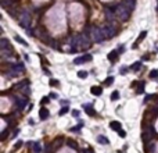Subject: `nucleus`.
<instances>
[{
  "label": "nucleus",
  "mask_w": 158,
  "mask_h": 153,
  "mask_svg": "<svg viewBox=\"0 0 158 153\" xmlns=\"http://www.w3.org/2000/svg\"><path fill=\"white\" fill-rule=\"evenodd\" d=\"M49 24L51 25L54 29L57 28H63L64 27V13L61 10V6H57L54 7L49 14Z\"/></svg>",
  "instance_id": "1"
},
{
  "label": "nucleus",
  "mask_w": 158,
  "mask_h": 153,
  "mask_svg": "<svg viewBox=\"0 0 158 153\" xmlns=\"http://www.w3.org/2000/svg\"><path fill=\"white\" fill-rule=\"evenodd\" d=\"M69 13H71V21H74L75 24L82 21V18H83V10H82L81 6L72 4L69 7Z\"/></svg>",
  "instance_id": "2"
},
{
  "label": "nucleus",
  "mask_w": 158,
  "mask_h": 153,
  "mask_svg": "<svg viewBox=\"0 0 158 153\" xmlns=\"http://www.w3.org/2000/svg\"><path fill=\"white\" fill-rule=\"evenodd\" d=\"M91 35H93V39H94V42H97V43L103 42V40L105 39L104 32H103V29H100V28H96L94 31L91 32Z\"/></svg>",
  "instance_id": "3"
},
{
  "label": "nucleus",
  "mask_w": 158,
  "mask_h": 153,
  "mask_svg": "<svg viewBox=\"0 0 158 153\" xmlns=\"http://www.w3.org/2000/svg\"><path fill=\"white\" fill-rule=\"evenodd\" d=\"M14 104H15V107H17L18 110H22L26 104H28V99L26 97H24V96H20V97H14Z\"/></svg>",
  "instance_id": "4"
},
{
  "label": "nucleus",
  "mask_w": 158,
  "mask_h": 153,
  "mask_svg": "<svg viewBox=\"0 0 158 153\" xmlns=\"http://www.w3.org/2000/svg\"><path fill=\"white\" fill-rule=\"evenodd\" d=\"M154 136V128L151 127V125H147L146 128H144V134H143V139L144 142H150V139Z\"/></svg>",
  "instance_id": "5"
},
{
  "label": "nucleus",
  "mask_w": 158,
  "mask_h": 153,
  "mask_svg": "<svg viewBox=\"0 0 158 153\" xmlns=\"http://www.w3.org/2000/svg\"><path fill=\"white\" fill-rule=\"evenodd\" d=\"M29 22H31V17H29V14L26 11H24V13H22V17H21V21H20V25L24 27V28H28Z\"/></svg>",
  "instance_id": "6"
},
{
  "label": "nucleus",
  "mask_w": 158,
  "mask_h": 153,
  "mask_svg": "<svg viewBox=\"0 0 158 153\" xmlns=\"http://www.w3.org/2000/svg\"><path fill=\"white\" fill-rule=\"evenodd\" d=\"M103 29V32H104L105 38H111V36L115 35V29H114V27H111V25H107V27H104Z\"/></svg>",
  "instance_id": "7"
},
{
  "label": "nucleus",
  "mask_w": 158,
  "mask_h": 153,
  "mask_svg": "<svg viewBox=\"0 0 158 153\" xmlns=\"http://www.w3.org/2000/svg\"><path fill=\"white\" fill-rule=\"evenodd\" d=\"M93 57H91V54H85V56H81V57H76L74 60L75 64H82V63H86V61H90Z\"/></svg>",
  "instance_id": "8"
},
{
  "label": "nucleus",
  "mask_w": 158,
  "mask_h": 153,
  "mask_svg": "<svg viewBox=\"0 0 158 153\" xmlns=\"http://www.w3.org/2000/svg\"><path fill=\"white\" fill-rule=\"evenodd\" d=\"M49 116H50V113L46 107H42V109L39 110V118H40V120H46V118H49Z\"/></svg>",
  "instance_id": "9"
},
{
  "label": "nucleus",
  "mask_w": 158,
  "mask_h": 153,
  "mask_svg": "<svg viewBox=\"0 0 158 153\" xmlns=\"http://www.w3.org/2000/svg\"><path fill=\"white\" fill-rule=\"evenodd\" d=\"M118 56H119V54H118V52H116V50H113V52H110V53H108L107 59H108L111 63H115V61L118 60Z\"/></svg>",
  "instance_id": "10"
},
{
  "label": "nucleus",
  "mask_w": 158,
  "mask_h": 153,
  "mask_svg": "<svg viewBox=\"0 0 158 153\" xmlns=\"http://www.w3.org/2000/svg\"><path fill=\"white\" fill-rule=\"evenodd\" d=\"M110 128L118 132V131H121V129H122V127H121V122H119V121H111V122H110Z\"/></svg>",
  "instance_id": "11"
},
{
  "label": "nucleus",
  "mask_w": 158,
  "mask_h": 153,
  "mask_svg": "<svg viewBox=\"0 0 158 153\" xmlns=\"http://www.w3.org/2000/svg\"><path fill=\"white\" fill-rule=\"evenodd\" d=\"M90 92H91V95H94V96H101L103 89L100 88V86H91Z\"/></svg>",
  "instance_id": "12"
},
{
  "label": "nucleus",
  "mask_w": 158,
  "mask_h": 153,
  "mask_svg": "<svg viewBox=\"0 0 158 153\" xmlns=\"http://www.w3.org/2000/svg\"><path fill=\"white\" fill-rule=\"evenodd\" d=\"M83 107H85V111H86L88 116H96V111H94V109H93L91 104H85Z\"/></svg>",
  "instance_id": "13"
},
{
  "label": "nucleus",
  "mask_w": 158,
  "mask_h": 153,
  "mask_svg": "<svg viewBox=\"0 0 158 153\" xmlns=\"http://www.w3.org/2000/svg\"><path fill=\"white\" fill-rule=\"evenodd\" d=\"M146 36H147V31H143V32H141L140 35H139V38H137V40H136V42H135V45H133V46H132V47H133V49H136V47L139 46V43L141 42V39H144Z\"/></svg>",
  "instance_id": "14"
},
{
  "label": "nucleus",
  "mask_w": 158,
  "mask_h": 153,
  "mask_svg": "<svg viewBox=\"0 0 158 153\" xmlns=\"http://www.w3.org/2000/svg\"><path fill=\"white\" fill-rule=\"evenodd\" d=\"M97 142H98V143H101V145H108L110 141H108V138H107V136H104V135H98V136H97Z\"/></svg>",
  "instance_id": "15"
},
{
  "label": "nucleus",
  "mask_w": 158,
  "mask_h": 153,
  "mask_svg": "<svg viewBox=\"0 0 158 153\" xmlns=\"http://www.w3.org/2000/svg\"><path fill=\"white\" fill-rule=\"evenodd\" d=\"M0 47H1V50H7V49H10V45H8V40L6 39V38H3V39L0 40Z\"/></svg>",
  "instance_id": "16"
},
{
  "label": "nucleus",
  "mask_w": 158,
  "mask_h": 153,
  "mask_svg": "<svg viewBox=\"0 0 158 153\" xmlns=\"http://www.w3.org/2000/svg\"><path fill=\"white\" fill-rule=\"evenodd\" d=\"M13 70H14L15 72H20V71H24V64H21V63H18V64H14L13 65Z\"/></svg>",
  "instance_id": "17"
},
{
  "label": "nucleus",
  "mask_w": 158,
  "mask_h": 153,
  "mask_svg": "<svg viewBox=\"0 0 158 153\" xmlns=\"http://www.w3.org/2000/svg\"><path fill=\"white\" fill-rule=\"evenodd\" d=\"M32 148H33V152H35V153H40V152H42V146H40V143H39V142H33Z\"/></svg>",
  "instance_id": "18"
},
{
  "label": "nucleus",
  "mask_w": 158,
  "mask_h": 153,
  "mask_svg": "<svg viewBox=\"0 0 158 153\" xmlns=\"http://www.w3.org/2000/svg\"><path fill=\"white\" fill-rule=\"evenodd\" d=\"M140 68H141V63H140V61H136V63H133V64H132L130 70H132V71H139Z\"/></svg>",
  "instance_id": "19"
},
{
  "label": "nucleus",
  "mask_w": 158,
  "mask_h": 153,
  "mask_svg": "<svg viewBox=\"0 0 158 153\" xmlns=\"http://www.w3.org/2000/svg\"><path fill=\"white\" fill-rule=\"evenodd\" d=\"M14 39L17 40V42L20 43V45H22V46H25V47L28 46V43H26V40H24V39H22V38H20V36H18V35H15V36H14Z\"/></svg>",
  "instance_id": "20"
},
{
  "label": "nucleus",
  "mask_w": 158,
  "mask_h": 153,
  "mask_svg": "<svg viewBox=\"0 0 158 153\" xmlns=\"http://www.w3.org/2000/svg\"><path fill=\"white\" fill-rule=\"evenodd\" d=\"M67 145H68V146H71L72 149H78L76 142H75V141H72V139H67Z\"/></svg>",
  "instance_id": "21"
},
{
  "label": "nucleus",
  "mask_w": 158,
  "mask_h": 153,
  "mask_svg": "<svg viewBox=\"0 0 158 153\" xmlns=\"http://www.w3.org/2000/svg\"><path fill=\"white\" fill-rule=\"evenodd\" d=\"M118 99H119V92H118V91H114V92L111 93V100L115 102V100H118Z\"/></svg>",
  "instance_id": "22"
},
{
  "label": "nucleus",
  "mask_w": 158,
  "mask_h": 153,
  "mask_svg": "<svg viewBox=\"0 0 158 153\" xmlns=\"http://www.w3.org/2000/svg\"><path fill=\"white\" fill-rule=\"evenodd\" d=\"M82 125H83V122H81V124H79V125H76V127H72V128H71L69 131H71V132H76V134H78V132L81 131Z\"/></svg>",
  "instance_id": "23"
},
{
  "label": "nucleus",
  "mask_w": 158,
  "mask_h": 153,
  "mask_svg": "<svg viewBox=\"0 0 158 153\" xmlns=\"http://www.w3.org/2000/svg\"><path fill=\"white\" fill-rule=\"evenodd\" d=\"M150 78L151 79H158V71L157 70H153V71L150 72Z\"/></svg>",
  "instance_id": "24"
},
{
  "label": "nucleus",
  "mask_w": 158,
  "mask_h": 153,
  "mask_svg": "<svg viewBox=\"0 0 158 153\" xmlns=\"http://www.w3.org/2000/svg\"><path fill=\"white\" fill-rule=\"evenodd\" d=\"M113 82H114V77H108V78L104 81V85H105V86H110L111 84H113Z\"/></svg>",
  "instance_id": "25"
},
{
  "label": "nucleus",
  "mask_w": 158,
  "mask_h": 153,
  "mask_svg": "<svg viewBox=\"0 0 158 153\" xmlns=\"http://www.w3.org/2000/svg\"><path fill=\"white\" fill-rule=\"evenodd\" d=\"M136 92L139 93V95H140V93H143V92H144V82H140V84H139V89H137Z\"/></svg>",
  "instance_id": "26"
},
{
  "label": "nucleus",
  "mask_w": 158,
  "mask_h": 153,
  "mask_svg": "<svg viewBox=\"0 0 158 153\" xmlns=\"http://www.w3.org/2000/svg\"><path fill=\"white\" fill-rule=\"evenodd\" d=\"M78 77L82 78V79H85L86 77H88V72H86V71H78Z\"/></svg>",
  "instance_id": "27"
},
{
  "label": "nucleus",
  "mask_w": 158,
  "mask_h": 153,
  "mask_svg": "<svg viewBox=\"0 0 158 153\" xmlns=\"http://www.w3.org/2000/svg\"><path fill=\"white\" fill-rule=\"evenodd\" d=\"M68 111H69V107H68V106H64L63 109L60 110V116H64V114L68 113Z\"/></svg>",
  "instance_id": "28"
},
{
  "label": "nucleus",
  "mask_w": 158,
  "mask_h": 153,
  "mask_svg": "<svg viewBox=\"0 0 158 153\" xmlns=\"http://www.w3.org/2000/svg\"><path fill=\"white\" fill-rule=\"evenodd\" d=\"M24 145V142H22V141H18L17 143H15V146H14V150H17V149H20V148H21V146Z\"/></svg>",
  "instance_id": "29"
},
{
  "label": "nucleus",
  "mask_w": 158,
  "mask_h": 153,
  "mask_svg": "<svg viewBox=\"0 0 158 153\" xmlns=\"http://www.w3.org/2000/svg\"><path fill=\"white\" fill-rule=\"evenodd\" d=\"M118 135H119L121 138H125V136H126V132L123 131V129H121V131H118Z\"/></svg>",
  "instance_id": "30"
},
{
  "label": "nucleus",
  "mask_w": 158,
  "mask_h": 153,
  "mask_svg": "<svg viewBox=\"0 0 158 153\" xmlns=\"http://www.w3.org/2000/svg\"><path fill=\"white\" fill-rule=\"evenodd\" d=\"M49 100H50V99L46 96V97H43V99L40 100V103H42V104H47V103H49Z\"/></svg>",
  "instance_id": "31"
},
{
  "label": "nucleus",
  "mask_w": 158,
  "mask_h": 153,
  "mask_svg": "<svg viewBox=\"0 0 158 153\" xmlns=\"http://www.w3.org/2000/svg\"><path fill=\"white\" fill-rule=\"evenodd\" d=\"M79 110H72V116H74V117H79Z\"/></svg>",
  "instance_id": "32"
},
{
  "label": "nucleus",
  "mask_w": 158,
  "mask_h": 153,
  "mask_svg": "<svg viewBox=\"0 0 158 153\" xmlns=\"http://www.w3.org/2000/svg\"><path fill=\"white\" fill-rule=\"evenodd\" d=\"M83 153H94V152H93V149H90V148H86V149H83Z\"/></svg>",
  "instance_id": "33"
},
{
  "label": "nucleus",
  "mask_w": 158,
  "mask_h": 153,
  "mask_svg": "<svg viewBox=\"0 0 158 153\" xmlns=\"http://www.w3.org/2000/svg\"><path fill=\"white\" fill-rule=\"evenodd\" d=\"M18 132H20V131H18V129H15V131H14V134H13V135H11V138H15V136L18 135Z\"/></svg>",
  "instance_id": "34"
},
{
  "label": "nucleus",
  "mask_w": 158,
  "mask_h": 153,
  "mask_svg": "<svg viewBox=\"0 0 158 153\" xmlns=\"http://www.w3.org/2000/svg\"><path fill=\"white\" fill-rule=\"evenodd\" d=\"M50 84H51V85H58V82L54 81V79H51V81H50Z\"/></svg>",
  "instance_id": "35"
},
{
  "label": "nucleus",
  "mask_w": 158,
  "mask_h": 153,
  "mask_svg": "<svg viewBox=\"0 0 158 153\" xmlns=\"http://www.w3.org/2000/svg\"><path fill=\"white\" fill-rule=\"evenodd\" d=\"M29 125H35V120H33V118H31V120H29Z\"/></svg>",
  "instance_id": "36"
},
{
  "label": "nucleus",
  "mask_w": 158,
  "mask_h": 153,
  "mask_svg": "<svg viewBox=\"0 0 158 153\" xmlns=\"http://www.w3.org/2000/svg\"><path fill=\"white\" fill-rule=\"evenodd\" d=\"M46 153H50V146L49 145L46 146Z\"/></svg>",
  "instance_id": "37"
}]
</instances>
